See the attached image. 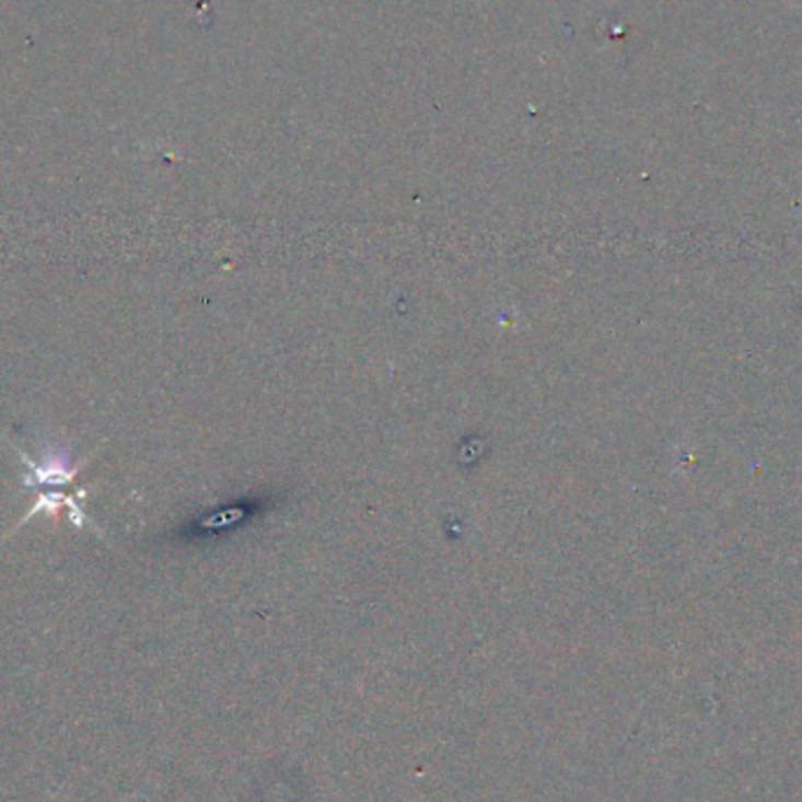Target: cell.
I'll list each match as a JSON object with an SVG mask.
<instances>
[{"instance_id": "6da1fadb", "label": "cell", "mask_w": 802, "mask_h": 802, "mask_svg": "<svg viewBox=\"0 0 802 802\" xmlns=\"http://www.w3.org/2000/svg\"><path fill=\"white\" fill-rule=\"evenodd\" d=\"M24 463L28 467V474H26V486L28 488H38V486H61L67 484L75 477L78 472V465H71L67 461V455H59L55 451L45 453L40 457H28V455H22Z\"/></svg>"}]
</instances>
